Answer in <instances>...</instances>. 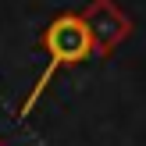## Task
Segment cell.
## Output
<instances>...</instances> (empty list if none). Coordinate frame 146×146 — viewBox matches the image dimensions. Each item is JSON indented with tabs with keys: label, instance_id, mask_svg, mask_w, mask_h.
<instances>
[{
	"label": "cell",
	"instance_id": "cell-1",
	"mask_svg": "<svg viewBox=\"0 0 146 146\" xmlns=\"http://www.w3.org/2000/svg\"><path fill=\"white\" fill-rule=\"evenodd\" d=\"M43 46H46V68H43V75L36 78V86H32V93L25 96V104H21V118L25 114H32V107H36V100L46 93V86H50V78L57 75V71L64 68V64H82V61H89L93 54H96V46H93V36H89V29H86V21H82V14H57L54 21L46 25V36H43Z\"/></svg>",
	"mask_w": 146,
	"mask_h": 146
},
{
	"label": "cell",
	"instance_id": "cell-2",
	"mask_svg": "<svg viewBox=\"0 0 146 146\" xmlns=\"http://www.w3.org/2000/svg\"><path fill=\"white\" fill-rule=\"evenodd\" d=\"M82 21H86V29H89V36H93L96 54L111 50L121 36H128V21L118 14V7H114L111 0H96V4H89L86 14H82Z\"/></svg>",
	"mask_w": 146,
	"mask_h": 146
}]
</instances>
